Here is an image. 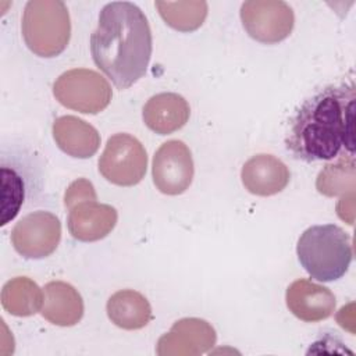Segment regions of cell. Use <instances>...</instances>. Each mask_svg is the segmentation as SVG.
<instances>
[{"label": "cell", "mask_w": 356, "mask_h": 356, "mask_svg": "<svg viewBox=\"0 0 356 356\" xmlns=\"http://www.w3.org/2000/svg\"><path fill=\"white\" fill-rule=\"evenodd\" d=\"M61 222L50 211L38 210L24 216L11 231V243L25 259H44L58 246Z\"/></svg>", "instance_id": "9c48e42d"}, {"label": "cell", "mask_w": 356, "mask_h": 356, "mask_svg": "<svg viewBox=\"0 0 356 356\" xmlns=\"http://www.w3.org/2000/svg\"><path fill=\"white\" fill-rule=\"evenodd\" d=\"M43 292L28 277H15L7 281L1 289V306L6 312L18 317L38 313L43 306Z\"/></svg>", "instance_id": "d6986e66"}, {"label": "cell", "mask_w": 356, "mask_h": 356, "mask_svg": "<svg viewBox=\"0 0 356 356\" xmlns=\"http://www.w3.org/2000/svg\"><path fill=\"white\" fill-rule=\"evenodd\" d=\"M296 254L313 280L337 281L345 275L352 261L350 236L335 224L312 225L300 235Z\"/></svg>", "instance_id": "277c9868"}, {"label": "cell", "mask_w": 356, "mask_h": 356, "mask_svg": "<svg viewBox=\"0 0 356 356\" xmlns=\"http://www.w3.org/2000/svg\"><path fill=\"white\" fill-rule=\"evenodd\" d=\"M355 104L352 79L318 89L291 118L286 150L306 163L355 159Z\"/></svg>", "instance_id": "6da1fadb"}, {"label": "cell", "mask_w": 356, "mask_h": 356, "mask_svg": "<svg viewBox=\"0 0 356 356\" xmlns=\"http://www.w3.org/2000/svg\"><path fill=\"white\" fill-rule=\"evenodd\" d=\"M147 168V153L143 145L129 134L108 138L99 159V172L118 186H134L142 181Z\"/></svg>", "instance_id": "52a82bcc"}, {"label": "cell", "mask_w": 356, "mask_h": 356, "mask_svg": "<svg viewBox=\"0 0 356 356\" xmlns=\"http://www.w3.org/2000/svg\"><path fill=\"white\" fill-rule=\"evenodd\" d=\"M96 192L95 188L92 185V182H89L85 178H79L76 181H74L68 189L65 191L64 195V203L68 209L74 207L78 203L82 202H88V200H96Z\"/></svg>", "instance_id": "7402d4cb"}, {"label": "cell", "mask_w": 356, "mask_h": 356, "mask_svg": "<svg viewBox=\"0 0 356 356\" xmlns=\"http://www.w3.org/2000/svg\"><path fill=\"white\" fill-rule=\"evenodd\" d=\"M22 36L28 49L39 57H56L70 42L71 21L60 0H31L22 15Z\"/></svg>", "instance_id": "5b68a950"}, {"label": "cell", "mask_w": 356, "mask_h": 356, "mask_svg": "<svg viewBox=\"0 0 356 356\" xmlns=\"http://www.w3.org/2000/svg\"><path fill=\"white\" fill-rule=\"evenodd\" d=\"M355 171V159L341 157L332 164H327L317 177V191L325 196H335L346 192L345 174Z\"/></svg>", "instance_id": "44dd1931"}, {"label": "cell", "mask_w": 356, "mask_h": 356, "mask_svg": "<svg viewBox=\"0 0 356 356\" xmlns=\"http://www.w3.org/2000/svg\"><path fill=\"white\" fill-rule=\"evenodd\" d=\"M193 159L182 140L164 142L153 156L152 177L156 188L164 195H181L192 184Z\"/></svg>", "instance_id": "30bf717a"}, {"label": "cell", "mask_w": 356, "mask_h": 356, "mask_svg": "<svg viewBox=\"0 0 356 356\" xmlns=\"http://www.w3.org/2000/svg\"><path fill=\"white\" fill-rule=\"evenodd\" d=\"M53 95L67 108L97 114L111 102V86L99 72L88 68H74L63 72L53 85Z\"/></svg>", "instance_id": "8992f818"}, {"label": "cell", "mask_w": 356, "mask_h": 356, "mask_svg": "<svg viewBox=\"0 0 356 356\" xmlns=\"http://www.w3.org/2000/svg\"><path fill=\"white\" fill-rule=\"evenodd\" d=\"M216 339V330L206 320L181 318L160 337L156 353L159 356H197L213 348Z\"/></svg>", "instance_id": "8fae6325"}, {"label": "cell", "mask_w": 356, "mask_h": 356, "mask_svg": "<svg viewBox=\"0 0 356 356\" xmlns=\"http://www.w3.org/2000/svg\"><path fill=\"white\" fill-rule=\"evenodd\" d=\"M107 316L113 324L122 330H139L152 320L149 300L134 289H122L107 300Z\"/></svg>", "instance_id": "ac0fdd59"}, {"label": "cell", "mask_w": 356, "mask_h": 356, "mask_svg": "<svg viewBox=\"0 0 356 356\" xmlns=\"http://www.w3.org/2000/svg\"><path fill=\"white\" fill-rule=\"evenodd\" d=\"M152 31L143 11L129 1L106 4L90 35V53L97 68L120 89H128L147 71Z\"/></svg>", "instance_id": "7a4b0ae2"}, {"label": "cell", "mask_w": 356, "mask_h": 356, "mask_svg": "<svg viewBox=\"0 0 356 356\" xmlns=\"http://www.w3.org/2000/svg\"><path fill=\"white\" fill-rule=\"evenodd\" d=\"M56 145L68 156L92 157L100 146V135L95 127L75 115H63L53 122Z\"/></svg>", "instance_id": "2e32d148"}, {"label": "cell", "mask_w": 356, "mask_h": 356, "mask_svg": "<svg viewBox=\"0 0 356 356\" xmlns=\"http://www.w3.org/2000/svg\"><path fill=\"white\" fill-rule=\"evenodd\" d=\"M285 300L289 312L307 323L328 318L337 305L334 293L327 286L305 278L296 280L288 286Z\"/></svg>", "instance_id": "7c38bea8"}, {"label": "cell", "mask_w": 356, "mask_h": 356, "mask_svg": "<svg viewBox=\"0 0 356 356\" xmlns=\"http://www.w3.org/2000/svg\"><path fill=\"white\" fill-rule=\"evenodd\" d=\"M0 225L4 227L25 206L36 203L44 182L42 159L25 145H3L0 153Z\"/></svg>", "instance_id": "3957f363"}, {"label": "cell", "mask_w": 356, "mask_h": 356, "mask_svg": "<svg viewBox=\"0 0 356 356\" xmlns=\"http://www.w3.org/2000/svg\"><path fill=\"white\" fill-rule=\"evenodd\" d=\"M117 210L96 200H88L70 209L67 225L72 238L95 242L107 236L117 224Z\"/></svg>", "instance_id": "4fadbf2b"}, {"label": "cell", "mask_w": 356, "mask_h": 356, "mask_svg": "<svg viewBox=\"0 0 356 356\" xmlns=\"http://www.w3.org/2000/svg\"><path fill=\"white\" fill-rule=\"evenodd\" d=\"M42 316L54 325L71 327L83 316V300L79 292L68 282L50 281L43 288Z\"/></svg>", "instance_id": "e0dca14e"}, {"label": "cell", "mask_w": 356, "mask_h": 356, "mask_svg": "<svg viewBox=\"0 0 356 356\" xmlns=\"http://www.w3.org/2000/svg\"><path fill=\"white\" fill-rule=\"evenodd\" d=\"M241 21L252 39L274 44L291 35L295 15L285 1L250 0L241 6Z\"/></svg>", "instance_id": "ba28073f"}, {"label": "cell", "mask_w": 356, "mask_h": 356, "mask_svg": "<svg viewBox=\"0 0 356 356\" xmlns=\"http://www.w3.org/2000/svg\"><path fill=\"white\" fill-rule=\"evenodd\" d=\"M241 178L245 189L257 196H273L289 184L288 167L273 154H256L242 167Z\"/></svg>", "instance_id": "5bb4252c"}, {"label": "cell", "mask_w": 356, "mask_h": 356, "mask_svg": "<svg viewBox=\"0 0 356 356\" xmlns=\"http://www.w3.org/2000/svg\"><path fill=\"white\" fill-rule=\"evenodd\" d=\"M154 6L164 22L179 32L197 29L207 17L206 1H156Z\"/></svg>", "instance_id": "ffe728a7"}, {"label": "cell", "mask_w": 356, "mask_h": 356, "mask_svg": "<svg viewBox=\"0 0 356 356\" xmlns=\"http://www.w3.org/2000/svg\"><path fill=\"white\" fill-rule=\"evenodd\" d=\"M189 115L191 108L185 97L172 92L152 96L142 111L145 125L159 135H168L181 129L188 122Z\"/></svg>", "instance_id": "9a60e30c"}]
</instances>
